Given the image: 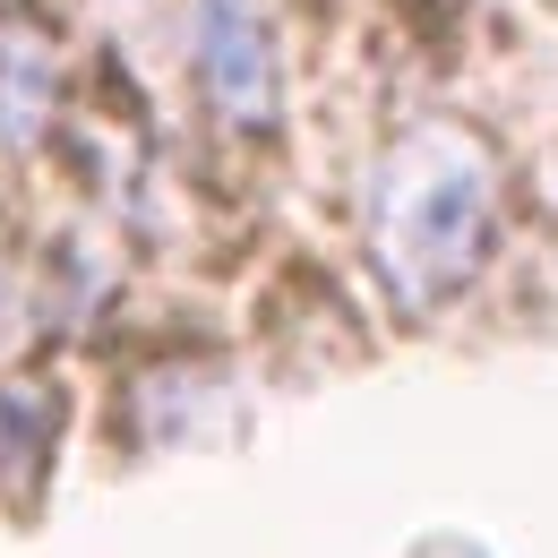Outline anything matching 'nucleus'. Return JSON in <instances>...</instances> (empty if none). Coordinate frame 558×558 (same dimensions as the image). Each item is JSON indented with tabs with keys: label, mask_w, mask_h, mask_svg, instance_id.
Wrapping results in <instances>:
<instances>
[{
	"label": "nucleus",
	"mask_w": 558,
	"mask_h": 558,
	"mask_svg": "<svg viewBox=\"0 0 558 558\" xmlns=\"http://www.w3.org/2000/svg\"><path fill=\"white\" fill-rule=\"evenodd\" d=\"M482 241H489V163L482 155L456 138H429L421 155H404L396 181H387V207H378V250H387L396 283L413 301H438L447 283L473 276Z\"/></svg>",
	"instance_id": "obj_1"
},
{
	"label": "nucleus",
	"mask_w": 558,
	"mask_h": 558,
	"mask_svg": "<svg viewBox=\"0 0 558 558\" xmlns=\"http://www.w3.org/2000/svg\"><path fill=\"white\" fill-rule=\"evenodd\" d=\"M198 44H207V95L223 112H267L276 104V35L250 0H207Z\"/></svg>",
	"instance_id": "obj_2"
}]
</instances>
